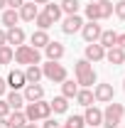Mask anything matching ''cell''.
Here are the masks:
<instances>
[{
    "label": "cell",
    "mask_w": 125,
    "mask_h": 128,
    "mask_svg": "<svg viewBox=\"0 0 125 128\" xmlns=\"http://www.w3.org/2000/svg\"><path fill=\"white\" fill-rule=\"evenodd\" d=\"M74 74H76V84L83 86V89H88V86L96 84V69L88 59H78L74 64Z\"/></svg>",
    "instance_id": "6da1fadb"
},
{
    "label": "cell",
    "mask_w": 125,
    "mask_h": 128,
    "mask_svg": "<svg viewBox=\"0 0 125 128\" xmlns=\"http://www.w3.org/2000/svg\"><path fill=\"white\" fill-rule=\"evenodd\" d=\"M27 108H25V118L30 121V123H37V121H44L52 116V106H49V101H32V104H25Z\"/></svg>",
    "instance_id": "7a4b0ae2"
},
{
    "label": "cell",
    "mask_w": 125,
    "mask_h": 128,
    "mask_svg": "<svg viewBox=\"0 0 125 128\" xmlns=\"http://www.w3.org/2000/svg\"><path fill=\"white\" fill-rule=\"evenodd\" d=\"M123 116H125V106L110 101L108 106H106V111H103V123H101V126L103 128H120Z\"/></svg>",
    "instance_id": "3957f363"
},
{
    "label": "cell",
    "mask_w": 125,
    "mask_h": 128,
    "mask_svg": "<svg viewBox=\"0 0 125 128\" xmlns=\"http://www.w3.org/2000/svg\"><path fill=\"white\" fill-rule=\"evenodd\" d=\"M12 62L30 66V64H39L42 62V54H39V49H34L32 44H20V47L15 49V59H12Z\"/></svg>",
    "instance_id": "277c9868"
},
{
    "label": "cell",
    "mask_w": 125,
    "mask_h": 128,
    "mask_svg": "<svg viewBox=\"0 0 125 128\" xmlns=\"http://www.w3.org/2000/svg\"><path fill=\"white\" fill-rule=\"evenodd\" d=\"M42 76H47L54 84H62L66 79V66L59 62H47V64H42Z\"/></svg>",
    "instance_id": "5b68a950"
},
{
    "label": "cell",
    "mask_w": 125,
    "mask_h": 128,
    "mask_svg": "<svg viewBox=\"0 0 125 128\" xmlns=\"http://www.w3.org/2000/svg\"><path fill=\"white\" fill-rule=\"evenodd\" d=\"M113 96H115V91H113V84H96V89H93V98L98 101V104H110V101H113Z\"/></svg>",
    "instance_id": "8992f818"
},
{
    "label": "cell",
    "mask_w": 125,
    "mask_h": 128,
    "mask_svg": "<svg viewBox=\"0 0 125 128\" xmlns=\"http://www.w3.org/2000/svg\"><path fill=\"white\" fill-rule=\"evenodd\" d=\"M83 27V17L81 15H66L62 22V32L64 34H74V32H81Z\"/></svg>",
    "instance_id": "52a82bcc"
},
{
    "label": "cell",
    "mask_w": 125,
    "mask_h": 128,
    "mask_svg": "<svg viewBox=\"0 0 125 128\" xmlns=\"http://www.w3.org/2000/svg\"><path fill=\"white\" fill-rule=\"evenodd\" d=\"M101 32H103V27H101L98 22H83V27H81V34H83V40H86L88 44H91V42H98Z\"/></svg>",
    "instance_id": "ba28073f"
},
{
    "label": "cell",
    "mask_w": 125,
    "mask_h": 128,
    "mask_svg": "<svg viewBox=\"0 0 125 128\" xmlns=\"http://www.w3.org/2000/svg\"><path fill=\"white\" fill-rule=\"evenodd\" d=\"M5 84L12 89V91H20V89H25L27 86V79H25V72H20V69H12L10 74H7V79Z\"/></svg>",
    "instance_id": "9c48e42d"
},
{
    "label": "cell",
    "mask_w": 125,
    "mask_h": 128,
    "mask_svg": "<svg viewBox=\"0 0 125 128\" xmlns=\"http://www.w3.org/2000/svg\"><path fill=\"white\" fill-rule=\"evenodd\" d=\"M83 121H86V126H91V128H98L101 123H103V111H101V108H96V106H86Z\"/></svg>",
    "instance_id": "30bf717a"
},
{
    "label": "cell",
    "mask_w": 125,
    "mask_h": 128,
    "mask_svg": "<svg viewBox=\"0 0 125 128\" xmlns=\"http://www.w3.org/2000/svg\"><path fill=\"white\" fill-rule=\"evenodd\" d=\"M22 96H25L27 104H32V101H42V98H44V89H42L39 84H27L25 91H22Z\"/></svg>",
    "instance_id": "8fae6325"
},
{
    "label": "cell",
    "mask_w": 125,
    "mask_h": 128,
    "mask_svg": "<svg viewBox=\"0 0 125 128\" xmlns=\"http://www.w3.org/2000/svg\"><path fill=\"white\" fill-rule=\"evenodd\" d=\"M44 54H47L49 62H59L64 54H66V49H64L62 42H49L47 47H44Z\"/></svg>",
    "instance_id": "7c38bea8"
},
{
    "label": "cell",
    "mask_w": 125,
    "mask_h": 128,
    "mask_svg": "<svg viewBox=\"0 0 125 128\" xmlns=\"http://www.w3.org/2000/svg\"><path fill=\"white\" fill-rule=\"evenodd\" d=\"M86 59H88V62H103V59H106V49L101 47L98 42L86 44Z\"/></svg>",
    "instance_id": "4fadbf2b"
},
{
    "label": "cell",
    "mask_w": 125,
    "mask_h": 128,
    "mask_svg": "<svg viewBox=\"0 0 125 128\" xmlns=\"http://www.w3.org/2000/svg\"><path fill=\"white\" fill-rule=\"evenodd\" d=\"M17 12H20V20H25V22H34V17L39 15L37 5H34V2H27V0H25V5H22Z\"/></svg>",
    "instance_id": "5bb4252c"
},
{
    "label": "cell",
    "mask_w": 125,
    "mask_h": 128,
    "mask_svg": "<svg viewBox=\"0 0 125 128\" xmlns=\"http://www.w3.org/2000/svg\"><path fill=\"white\" fill-rule=\"evenodd\" d=\"M106 59H108L113 66L125 64V49H120V47H110V49H106Z\"/></svg>",
    "instance_id": "9a60e30c"
},
{
    "label": "cell",
    "mask_w": 125,
    "mask_h": 128,
    "mask_svg": "<svg viewBox=\"0 0 125 128\" xmlns=\"http://www.w3.org/2000/svg\"><path fill=\"white\" fill-rule=\"evenodd\" d=\"M115 42H118V32H113V30H103L101 37H98V44H101L103 49L115 47Z\"/></svg>",
    "instance_id": "2e32d148"
},
{
    "label": "cell",
    "mask_w": 125,
    "mask_h": 128,
    "mask_svg": "<svg viewBox=\"0 0 125 128\" xmlns=\"http://www.w3.org/2000/svg\"><path fill=\"white\" fill-rule=\"evenodd\" d=\"M49 42H52V40H49V34L44 30H34L32 32V47L34 49H44Z\"/></svg>",
    "instance_id": "e0dca14e"
},
{
    "label": "cell",
    "mask_w": 125,
    "mask_h": 128,
    "mask_svg": "<svg viewBox=\"0 0 125 128\" xmlns=\"http://www.w3.org/2000/svg\"><path fill=\"white\" fill-rule=\"evenodd\" d=\"M7 34V44H25V30L22 27H10V30L5 32Z\"/></svg>",
    "instance_id": "ac0fdd59"
},
{
    "label": "cell",
    "mask_w": 125,
    "mask_h": 128,
    "mask_svg": "<svg viewBox=\"0 0 125 128\" xmlns=\"http://www.w3.org/2000/svg\"><path fill=\"white\" fill-rule=\"evenodd\" d=\"M5 101H7V106H10V111H20V108H22V106L27 104V101H25V96L20 94V91H10Z\"/></svg>",
    "instance_id": "d6986e66"
},
{
    "label": "cell",
    "mask_w": 125,
    "mask_h": 128,
    "mask_svg": "<svg viewBox=\"0 0 125 128\" xmlns=\"http://www.w3.org/2000/svg\"><path fill=\"white\" fill-rule=\"evenodd\" d=\"M76 94H78V84L74 79H64L62 81V96L64 98H76Z\"/></svg>",
    "instance_id": "ffe728a7"
},
{
    "label": "cell",
    "mask_w": 125,
    "mask_h": 128,
    "mask_svg": "<svg viewBox=\"0 0 125 128\" xmlns=\"http://www.w3.org/2000/svg\"><path fill=\"white\" fill-rule=\"evenodd\" d=\"M17 22H20V12L12 10V8H7V10H2V25L10 30V27H17Z\"/></svg>",
    "instance_id": "44dd1931"
},
{
    "label": "cell",
    "mask_w": 125,
    "mask_h": 128,
    "mask_svg": "<svg viewBox=\"0 0 125 128\" xmlns=\"http://www.w3.org/2000/svg\"><path fill=\"white\" fill-rule=\"evenodd\" d=\"M25 79H27V84H39V79H42V66L39 64H30L27 72H25Z\"/></svg>",
    "instance_id": "7402d4cb"
},
{
    "label": "cell",
    "mask_w": 125,
    "mask_h": 128,
    "mask_svg": "<svg viewBox=\"0 0 125 128\" xmlns=\"http://www.w3.org/2000/svg\"><path fill=\"white\" fill-rule=\"evenodd\" d=\"M7 123H10V128H25L27 118H25V113H22V111H12L10 116H7Z\"/></svg>",
    "instance_id": "603a6c76"
},
{
    "label": "cell",
    "mask_w": 125,
    "mask_h": 128,
    "mask_svg": "<svg viewBox=\"0 0 125 128\" xmlns=\"http://www.w3.org/2000/svg\"><path fill=\"white\" fill-rule=\"evenodd\" d=\"M76 101L81 104V106H93V91L91 89H78V94H76Z\"/></svg>",
    "instance_id": "cb8c5ba5"
},
{
    "label": "cell",
    "mask_w": 125,
    "mask_h": 128,
    "mask_svg": "<svg viewBox=\"0 0 125 128\" xmlns=\"http://www.w3.org/2000/svg\"><path fill=\"white\" fill-rule=\"evenodd\" d=\"M96 5H98L101 20H108V17L113 15V2H110V0H96Z\"/></svg>",
    "instance_id": "d4e9b609"
},
{
    "label": "cell",
    "mask_w": 125,
    "mask_h": 128,
    "mask_svg": "<svg viewBox=\"0 0 125 128\" xmlns=\"http://www.w3.org/2000/svg\"><path fill=\"white\" fill-rule=\"evenodd\" d=\"M49 106H52V111H54V113H66V108H69V98H64V96H54V101H49Z\"/></svg>",
    "instance_id": "484cf974"
},
{
    "label": "cell",
    "mask_w": 125,
    "mask_h": 128,
    "mask_svg": "<svg viewBox=\"0 0 125 128\" xmlns=\"http://www.w3.org/2000/svg\"><path fill=\"white\" fill-rule=\"evenodd\" d=\"M44 12H47V15L52 17L54 22H57V20H59V17L64 15V12H62V5H57V2H52V0H49L47 5H44Z\"/></svg>",
    "instance_id": "4316f807"
},
{
    "label": "cell",
    "mask_w": 125,
    "mask_h": 128,
    "mask_svg": "<svg viewBox=\"0 0 125 128\" xmlns=\"http://www.w3.org/2000/svg\"><path fill=\"white\" fill-rule=\"evenodd\" d=\"M78 8H81L78 0H62V12L66 15H78Z\"/></svg>",
    "instance_id": "83f0119b"
},
{
    "label": "cell",
    "mask_w": 125,
    "mask_h": 128,
    "mask_svg": "<svg viewBox=\"0 0 125 128\" xmlns=\"http://www.w3.org/2000/svg\"><path fill=\"white\" fill-rule=\"evenodd\" d=\"M34 22H37V27H39V30H44V32H47L49 27L54 25V20H52V17H49L47 12H39V15L34 17Z\"/></svg>",
    "instance_id": "f1b7e54d"
},
{
    "label": "cell",
    "mask_w": 125,
    "mask_h": 128,
    "mask_svg": "<svg viewBox=\"0 0 125 128\" xmlns=\"http://www.w3.org/2000/svg\"><path fill=\"white\" fill-rule=\"evenodd\" d=\"M12 59H15V49L10 47V44L0 47V64H10Z\"/></svg>",
    "instance_id": "f546056e"
},
{
    "label": "cell",
    "mask_w": 125,
    "mask_h": 128,
    "mask_svg": "<svg viewBox=\"0 0 125 128\" xmlns=\"http://www.w3.org/2000/svg\"><path fill=\"white\" fill-rule=\"evenodd\" d=\"M64 126H66V128H83V126H86V121H83V116H69Z\"/></svg>",
    "instance_id": "4dcf8cb0"
},
{
    "label": "cell",
    "mask_w": 125,
    "mask_h": 128,
    "mask_svg": "<svg viewBox=\"0 0 125 128\" xmlns=\"http://www.w3.org/2000/svg\"><path fill=\"white\" fill-rule=\"evenodd\" d=\"M113 12L118 20H125V0H118V2H113Z\"/></svg>",
    "instance_id": "1f68e13d"
},
{
    "label": "cell",
    "mask_w": 125,
    "mask_h": 128,
    "mask_svg": "<svg viewBox=\"0 0 125 128\" xmlns=\"http://www.w3.org/2000/svg\"><path fill=\"white\" fill-rule=\"evenodd\" d=\"M7 116H10V106L5 98H0V118H7Z\"/></svg>",
    "instance_id": "d6a6232c"
},
{
    "label": "cell",
    "mask_w": 125,
    "mask_h": 128,
    "mask_svg": "<svg viewBox=\"0 0 125 128\" xmlns=\"http://www.w3.org/2000/svg\"><path fill=\"white\" fill-rule=\"evenodd\" d=\"M59 126H62V123H59L57 118H52V116H49V118H44V128H59Z\"/></svg>",
    "instance_id": "836d02e7"
},
{
    "label": "cell",
    "mask_w": 125,
    "mask_h": 128,
    "mask_svg": "<svg viewBox=\"0 0 125 128\" xmlns=\"http://www.w3.org/2000/svg\"><path fill=\"white\" fill-rule=\"evenodd\" d=\"M25 5V0H7V8H12V10H20Z\"/></svg>",
    "instance_id": "e575fe53"
},
{
    "label": "cell",
    "mask_w": 125,
    "mask_h": 128,
    "mask_svg": "<svg viewBox=\"0 0 125 128\" xmlns=\"http://www.w3.org/2000/svg\"><path fill=\"white\" fill-rule=\"evenodd\" d=\"M115 47L125 49V32H123V34H118V42H115Z\"/></svg>",
    "instance_id": "d590c367"
},
{
    "label": "cell",
    "mask_w": 125,
    "mask_h": 128,
    "mask_svg": "<svg viewBox=\"0 0 125 128\" xmlns=\"http://www.w3.org/2000/svg\"><path fill=\"white\" fill-rule=\"evenodd\" d=\"M7 44V34H5V30H0V47H5Z\"/></svg>",
    "instance_id": "8d00e7d4"
},
{
    "label": "cell",
    "mask_w": 125,
    "mask_h": 128,
    "mask_svg": "<svg viewBox=\"0 0 125 128\" xmlns=\"http://www.w3.org/2000/svg\"><path fill=\"white\" fill-rule=\"evenodd\" d=\"M5 89H7V84H5V79H2V76H0V96L5 94Z\"/></svg>",
    "instance_id": "74e56055"
},
{
    "label": "cell",
    "mask_w": 125,
    "mask_h": 128,
    "mask_svg": "<svg viewBox=\"0 0 125 128\" xmlns=\"http://www.w3.org/2000/svg\"><path fill=\"white\" fill-rule=\"evenodd\" d=\"M27 2H34V5H47L49 0H27Z\"/></svg>",
    "instance_id": "f35d334b"
},
{
    "label": "cell",
    "mask_w": 125,
    "mask_h": 128,
    "mask_svg": "<svg viewBox=\"0 0 125 128\" xmlns=\"http://www.w3.org/2000/svg\"><path fill=\"white\" fill-rule=\"evenodd\" d=\"M0 128H10V123H7V118H0Z\"/></svg>",
    "instance_id": "ab89813d"
},
{
    "label": "cell",
    "mask_w": 125,
    "mask_h": 128,
    "mask_svg": "<svg viewBox=\"0 0 125 128\" xmlns=\"http://www.w3.org/2000/svg\"><path fill=\"white\" fill-rule=\"evenodd\" d=\"M7 8V0H0V10H5Z\"/></svg>",
    "instance_id": "60d3db41"
},
{
    "label": "cell",
    "mask_w": 125,
    "mask_h": 128,
    "mask_svg": "<svg viewBox=\"0 0 125 128\" xmlns=\"http://www.w3.org/2000/svg\"><path fill=\"white\" fill-rule=\"evenodd\" d=\"M25 128H37V123H30V121H27V123H25Z\"/></svg>",
    "instance_id": "b9f144b4"
},
{
    "label": "cell",
    "mask_w": 125,
    "mask_h": 128,
    "mask_svg": "<svg viewBox=\"0 0 125 128\" xmlns=\"http://www.w3.org/2000/svg\"><path fill=\"white\" fill-rule=\"evenodd\" d=\"M123 91H125V81H123Z\"/></svg>",
    "instance_id": "7bdbcfd3"
},
{
    "label": "cell",
    "mask_w": 125,
    "mask_h": 128,
    "mask_svg": "<svg viewBox=\"0 0 125 128\" xmlns=\"http://www.w3.org/2000/svg\"><path fill=\"white\" fill-rule=\"evenodd\" d=\"M88 2H96V0H88Z\"/></svg>",
    "instance_id": "ee69618b"
},
{
    "label": "cell",
    "mask_w": 125,
    "mask_h": 128,
    "mask_svg": "<svg viewBox=\"0 0 125 128\" xmlns=\"http://www.w3.org/2000/svg\"><path fill=\"white\" fill-rule=\"evenodd\" d=\"M59 128H66V126H59Z\"/></svg>",
    "instance_id": "f6af8a7d"
}]
</instances>
